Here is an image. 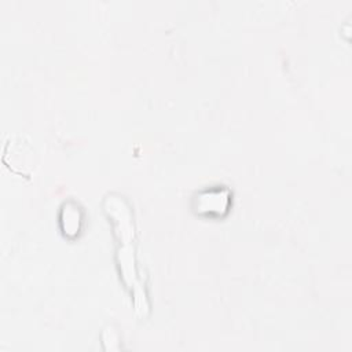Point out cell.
Here are the masks:
<instances>
[{"mask_svg": "<svg viewBox=\"0 0 352 352\" xmlns=\"http://www.w3.org/2000/svg\"><path fill=\"white\" fill-rule=\"evenodd\" d=\"M3 160L10 169L18 173H26L30 168L32 150L26 143L21 140H11L10 138V140L6 143Z\"/></svg>", "mask_w": 352, "mask_h": 352, "instance_id": "6da1fadb", "label": "cell"}]
</instances>
